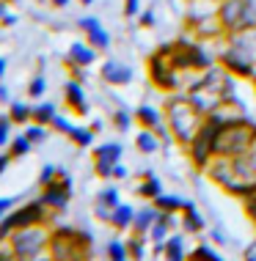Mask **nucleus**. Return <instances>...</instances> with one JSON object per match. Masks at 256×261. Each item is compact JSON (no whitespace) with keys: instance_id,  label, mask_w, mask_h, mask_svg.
<instances>
[{"instance_id":"f257e3e1","label":"nucleus","mask_w":256,"mask_h":261,"mask_svg":"<svg viewBox=\"0 0 256 261\" xmlns=\"http://www.w3.org/2000/svg\"><path fill=\"white\" fill-rule=\"evenodd\" d=\"M234 80H237V77L229 74L220 63H218V66L212 63L210 69H204V72L190 83L184 94L190 96V102H193L196 108H201L204 113H210L218 102L234 96Z\"/></svg>"},{"instance_id":"f03ea898","label":"nucleus","mask_w":256,"mask_h":261,"mask_svg":"<svg viewBox=\"0 0 256 261\" xmlns=\"http://www.w3.org/2000/svg\"><path fill=\"white\" fill-rule=\"evenodd\" d=\"M218 63L240 80H251L256 72V28L229 33L226 47L218 55Z\"/></svg>"},{"instance_id":"7ed1b4c3","label":"nucleus","mask_w":256,"mask_h":261,"mask_svg":"<svg viewBox=\"0 0 256 261\" xmlns=\"http://www.w3.org/2000/svg\"><path fill=\"white\" fill-rule=\"evenodd\" d=\"M166 118H168V129L174 135V140L184 149L196 138V132L201 129V124L207 121V113L201 108H196L188 94L176 91V94L166 96Z\"/></svg>"},{"instance_id":"20e7f679","label":"nucleus","mask_w":256,"mask_h":261,"mask_svg":"<svg viewBox=\"0 0 256 261\" xmlns=\"http://www.w3.org/2000/svg\"><path fill=\"white\" fill-rule=\"evenodd\" d=\"M256 143V121L248 116L220 124L215 132V157H240Z\"/></svg>"},{"instance_id":"39448f33","label":"nucleus","mask_w":256,"mask_h":261,"mask_svg":"<svg viewBox=\"0 0 256 261\" xmlns=\"http://www.w3.org/2000/svg\"><path fill=\"white\" fill-rule=\"evenodd\" d=\"M50 258L53 261H88L91 258V237L80 228L58 225L50 231Z\"/></svg>"},{"instance_id":"423d86ee","label":"nucleus","mask_w":256,"mask_h":261,"mask_svg":"<svg viewBox=\"0 0 256 261\" xmlns=\"http://www.w3.org/2000/svg\"><path fill=\"white\" fill-rule=\"evenodd\" d=\"M160 50L168 55V61L174 63V69H176V72H182V74L204 72V69L212 66V55L204 50L198 41H193V39H184V36L174 39V41H168V44H162Z\"/></svg>"},{"instance_id":"0eeeda50","label":"nucleus","mask_w":256,"mask_h":261,"mask_svg":"<svg viewBox=\"0 0 256 261\" xmlns=\"http://www.w3.org/2000/svg\"><path fill=\"white\" fill-rule=\"evenodd\" d=\"M53 223V215L47 212V206L39 198L31 203H22L19 209H11L6 217H0V242L9 239L14 231L19 228H31V225H50Z\"/></svg>"},{"instance_id":"6e6552de","label":"nucleus","mask_w":256,"mask_h":261,"mask_svg":"<svg viewBox=\"0 0 256 261\" xmlns=\"http://www.w3.org/2000/svg\"><path fill=\"white\" fill-rule=\"evenodd\" d=\"M215 17L226 36L256 28V0H220Z\"/></svg>"},{"instance_id":"1a4fd4ad","label":"nucleus","mask_w":256,"mask_h":261,"mask_svg":"<svg viewBox=\"0 0 256 261\" xmlns=\"http://www.w3.org/2000/svg\"><path fill=\"white\" fill-rule=\"evenodd\" d=\"M50 245V228L47 225H31V228H19L9 237V248L17 261H33L47 250Z\"/></svg>"},{"instance_id":"9d476101","label":"nucleus","mask_w":256,"mask_h":261,"mask_svg":"<svg viewBox=\"0 0 256 261\" xmlns=\"http://www.w3.org/2000/svg\"><path fill=\"white\" fill-rule=\"evenodd\" d=\"M146 72H149L152 86L157 91H162V94H176V91H182V72H176L174 63L168 61V55L162 53L160 47L149 55Z\"/></svg>"},{"instance_id":"9b49d317","label":"nucleus","mask_w":256,"mask_h":261,"mask_svg":"<svg viewBox=\"0 0 256 261\" xmlns=\"http://www.w3.org/2000/svg\"><path fill=\"white\" fill-rule=\"evenodd\" d=\"M215 132H218V124H212L207 118V121L201 124V129L196 132V138L184 146L190 162H193L201 173H204V168L212 162V157H215Z\"/></svg>"},{"instance_id":"f8f14e48","label":"nucleus","mask_w":256,"mask_h":261,"mask_svg":"<svg viewBox=\"0 0 256 261\" xmlns=\"http://www.w3.org/2000/svg\"><path fill=\"white\" fill-rule=\"evenodd\" d=\"M69 198H72V176L63 171V168H58L55 179L50 181L47 187H41L39 201L44 203L47 209H53V212H63L66 203H69Z\"/></svg>"},{"instance_id":"ddd939ff","label":"nucleus","mask_w":256,"mask_h":261,"mask_svg":"<svg viewBox=\"0 0 256 261\" xmlns=\"http://www.w3.org/2000/svg\"><path fill=\"white\" fill-rule=\"evenodd\" d=\"M132 116H135V121L141 124V129H152V132H157L160 140H162L166 146L171 143V140H174V135H171V129L166 126V121H162V116H160V113L152 108V105H141V108L135 110Z\"/></svg>"},{"instance_id":"4468645a","label":"nucleus","mask_w":256,"mask_h":261,"mask_svg":"<svg viewBox=\"0 0 256 261\" xmlns=\"http://www.w3.org/2000/svg\"><path fill=\"white\" fill-rule=\"evenodd\" d=\"M122 143H102V146H97L94 149V171L97 176H102V179H110V173H113V165H116L119 160H122Z\"/></svg>"},{"instance_id":"2eb2a0df","label":"nucleus","mask_w":256,"mask_h":261,"mask_svg":"<svg viewBox=\"0 0 256 261\" xmlns=\"http://www.w3.org/2000/svg\"><path fill=\"white\" fill-rule=\"evenodd\" d=\"M77 28H80V31L85 33V39H88V44L94 47V50L99 53V50H108L110 47V33L105 31L102 28V22H99L97 17H80L77 19Z\"/></svg>"},{"instance_id":"dca6fc26","label":"nucleus","mask_w":256,"mask_h":261,"mask_svg":"<svg viewBox=\"0 0 256 261\" xmlns=\"http://www.w3.org/2000/svg\"><path fill=\"white\" fill-rule=\"evenodd\" d=\"M99 77H102V83H108V86L122 88V86H130L132 83V69L122 61H105L102 69H99Z\"/></svg>"},{"instance_id":"f3484780","label":"nucleus","mask_w":256,"mask_h":261,"mask_svg":"<svg viewBox=\"0 0 256 261\" xmlns=\"http://www.w3.org/2000/svg\"><path fill=\"white\" fill-rule=\"evenodd\" d=\"M245 116V108L240 105L234 96H229V99H223V102H218L215 108H212L210 113H207V118L212 124H229V121H237V118H243Z\"/></svg>"},{"instance_id":"a211bd4d","label":"nucleus","mask_w":256,"mask_h":261,"mask_svg":"<svg viewBox=\"0 0 256 261\" xmlns=\"http://www.w3.org/2000/svg\"><path fill=\"white\" fill-rule=\"evenodd\" d=\"M63 102L66 108L77 113V116H85L88 113V102H85V91H83V83L80 80H69L63 86Z\"/></svg>"},{"instance_id":"6ab92c4d","label":"nucleus","mask_w":256,"mask_h":261,"mask_svg":"<svg viewBox=\"0 0 256 261\" xmlns=\"http://www.w3.org/2000/svg\"><path fill=\"white\" fill-rule=\"evenodd\" d=\"M97 61V50L88 44V41H75L66 53V66H83L88 69L91 63Z\"/></svg>"},{"instance_id":"aec40b11","label":"nucleus","mask_w":256,"mask_h":261,"mask_svg":"<svg viewBox=\"0 0 256 261\" xmlns=\"http://www.w3.org/2000/svg\"><path fill=\"white\" fill-rule=\"evenodd\" d=\"M157 215H160V209L154 206V203H149V206H144V209H135L132 231H135V234L149 237V228H152V223H154V220H157Z\"/></svg>"},{"instance_id":"412c9836","label":"nucleus","mask_w":256,"mask_h":261,"mask_svg":"<svg viewBox=\"0 0 256 261\" xmlns=\"http://www.w3.org/2000/svg\"><path fill=\"white\" fill-rule=\"evenodd\" d=\"M204 217L196 212V203L193 201H184V206H182V228L188 231V234H201L204 231Z\"/></svg>"},{"instance_id":"4be33fe9","label":"nucleus","mask_w":256,"mask_h":261,"mask_svg":"<svg viewBox=\"0 0 256 261\" xmlns=\"http://www.w3.org/2000/svg\"><path fill=\"white\" fill-rule=\"evenodd\" d=\"M171 228H174V215H171V212H160L157 220L152 223V228H149V239H152L154 245L166 242Z\"/></svg>"},{"instance_id":"5701e85b","label":"nucleus","mask_w":256,"mask_h":261,"mask_svg":"<svg viewBox=\"0 0 256 261\" xmlns=\"http://www.w3.org/2000/svg\"><path fill=\"white\" fill-rule=\"evenodd\" d=\"M132 220H135V206L132 203H119V206L113 209V215H110V225L116 231L132 228Z\"/></svg>"},{"instance_id":"b1692460","label":"nucleus","mask_w":256,"mask_h":261,"mask_svg":"<svg viewBox=\"0 0 256 261\" xmlns=\"http://www.w3.org/2000/svg\"><path fill=\"white\" fill-rule=\"evenodd\" d=\"M162 258L166 261H188V250H184V239L179 234L168 237L162 242Z\"/></svg>"},{"instance_id":"393cba45","label":"nucleus","mask_w":256,"mask_h":261,"mask_svg":"<svg viewBox=\"0 0 256 261\" xmlns=\"http://www.w3.org/2000/svg\"><path fill=\"white\" fill-rule=\"evenodd\" d=\"M135 146H138V151H144V154H154L162 146V140L157 132H152V129H141L138 132V138H135Z\"/></svg>"},{"instance_id":"a878e982","label":"nucleus","mask_w":256,"mask_h":261,"mask_svg":"<svg viewBox=\"0 0 256 261\" xmlns=\"http://www.w3.org/2000/svg\"><path fill=\"white\" fill-rule=\"evenodd\" d=\"M160 193H162V181L157 179V176H152V173H144V185L138 187V195H141V198L154 201Z\"/></svg>"},{"instance_id":"bb28decb","label":"nucleus","mask_w":256,"mask_h":261,"mask_svg":"<svg viewBox=\"0 0 256 261\" xmlns=\"http://www.w3.org/2000/svg\"><path fill=\"white\" fill-rule=\"evenodd\" d=\"M152 203H154L160 212H171V215H176V212H182L184 198H179V195H166V193H160Z\"/></svg>"},{"instance_id":"cd10ccee","label":"nucleus","mask_w":256,"mask_h":261,"mask_svg":"<svg viewBox=\"0 0 256 261\" xmlns=\"http://www.w3.org/2000/svg\"><path fill=\"white\" fill-rule=\"evenodd\" d=\"M127 256H130V261H141V258H144L146 256V237L144 234H135V231H132V237L130 239H127Z\"/></svg>"},{"instance_id":"c85d7f7f","label":"nucleus","mask_w":256,"mask_h":261,"mask_svg":"<svg viewBox=\"0 0 256 261\" xmlns=\"http://www.w3.org/2000/svg\"><path fill=\"white\" fill-rule=\"evenodd\" d=\"M9 116H11L14 124H28V121H33V108L25 105V102H11L9 105Z\"/></svg>"},{"instance_id":"c756f323","label":"nucleus","mask_w":256,"mask_h":261,"mask_svg":"<svg viewBox=\"0 0 256 261\" xmlns=\"http://www.w3.org/2000/svg\"><path fill=\"white\" fill-rule=\"evenodd\" d=\"M55 116H58V110H55L53 102H41V105H36V108H33V121H36V124L50 126Z\"/></svg>"},{"instance_id":"7c9ffc66","label":"nucleus","mask_w":256,"mask_h":261,"mask_svg":"<svg viewBox=\"0 0 256 261\" xmlns=\"http://www.w3.org/2000/svg\"><path fill=\"white\" fill-rule=\"evenodd\" d=\"M94 135H97V132L91 129V126H75V129L69 132L72 143H75V146H80V149H88V146L94 143Z\"/></svg>"},{"instance_id":"2f4dec72","label":"nucleus","mask_w":256,"mask_h":261,"mask_svg":"<svg viewBox=\"0 0 256 261\" xmlns=\"http://www.w3.org/2000/svg\"><path fill=\"white\" fill-rule=\"evenodd\" d=\"M31 146H33V143L25 138V132H22V135H14L11 143H9V154H11L14 160H19V157H25V154L31 151Z\"/></svg>"},{"instance_id":"473e14b6","label":"nucleus","mask_w":256,"mask_h":261,"mask_svg":"<svg viewBox=\"0 0 256 261\" xmlns=\"http://www.w3.org/2000/svg\"><path fill=\"white\" fill-rule=\"evenodd\" d=\"M97 203H102V206H108V209H116L119 203H122V195H119L116 187H105L102 193L97 195Z\"/></svg>"},{"instance_id":"72a5a7b5","label":"nucleus","mask_w":256,"mask_h":261,"mask_svg":"<svg viewBox=\"0 0 256 261\" xmlns=\"http://www.w3.org/2000/svg\"><path fill=\"white\" fill-rule=\"evenodd\" d=\"M188 261H220V256L210 245H198V248H193V253H188Z\"/></svg>"},{"instance_id":"f704fd0d","label":"nucleus","mask_w":256,"mask_h":261,"mask_svg":"<svg viewBox=\"0 0 256 261\" xmlns=\"http://www.w3.org/2000/svg\"><path fill=\"white\" fill-rule=\"evenodd\" d=\"M44 91H47L44 74H36L31 80V86H28V96H31V99H41V96H44Z\"/></svg>"},{"instance_id":"c9c22d12","label":"nucleus","mask_w":256,"mask_h":261,"mask_svg":"<svg viewBox=\"0 0 256 261\" xmlns=\"http://www.w3.org/2000/svg\"><path fill=\"white\" fill-rule=\"evenodd\" d=\"M25 138L31 140V143H44V140H47V126L33 121V124L25 129Z\"/></svg>"},{"instance_id":"e433bc0d","label":"nucleus","mask_w":256,"mask_h":261,"mask_svg":"<svg viewBox=\"0 0 256 261\" xmlns=\"http://www.w3.org/2000/svg\"><path fill=\"white\" fill-rule=\"evenodd\" d=\"M108 256H110V261L130 258V256H127V245L122 242V239H113V242H108Z\"/></svg>"},{"instance_id":"4c0bfd02","label":"nucleus","mask_w":256,"mask_h":261,"mask_svg":"<svg viewBox=\"0 0 256 261\" xmlns=\"http://www.w3.org/2000/svg\"><path fill=\"white\" fill-rule=\"evenodd\" d=\"M11 116H0V149L11 143Z\"/></svg>"},{"instance_id":"58836bf2","label":"nucleus","mask_w":256,"mask_h":261,"mask_svg":"<svg viewBox=\"0 0 256 261\" xmlns=\"http://www.w3.org/2000/svg\"><path fill=\"white\" fill-rule=\"evenodd\" d=\"M135 121V116H130L127 110H116L113 113V124H116V129L119 132H124V129H130V124Z\"/></svg>"},{"instance_id":"ea45409f","label":"nucleus","mask_w":256,"mask_h":261,"mask_svg":"<svg viewBox=\"0 0 256 261\" xmlns=\"http://www.w3.org/2000/svg\"><path fill=\"white\" fill-rule=\"evenodd\" d=\"M55 173H58V168H55V165H44V168H41V176H39V185L47 187L50 181L55 179Z\"/></svg>"},{"instance_id":"a19ab883","label":"nucleus","mask_w":256,"mask_h":261,"mask_svg":"<svg viewBox=\"0 0 256 261\" xmlns=\"http://www.w3.org/2000/svg\"><path fill=\"white\" fill-rule=\"evenodd\" d=\"M50 126H53V129H58V132H63V135H69V132L75 129V126L69 124L63 116H55V118H53V124H50Z\"/></svg>"},{"instance_id":"79ce46f5","label":"nucleus","mask_w":256,"mask_h":261,"mask_svg":"<svg viewBox=\"0 0 256 261\" xmlns=\"http://www.w3.org/2000/svg\"><path fill=\"white\" fill-rule=\"evenodd\" d=\"M141 14V0H124V17L132 19Z\"/></svg>"},{"instance_id":"37998d69","label":"nucleus","mask_w":256,"mask_h":261,"mask_svg":"<svg viewBox=\"0 0 256 261\" xmlns=\"http://www.w3.org/2000/svg\"><path fill=\"white\" fill-rule=\"evenodd\" d=\"M138 25H141V28H154V11H152V9L141 11V14H138Z\"/></svg>"},{"instance_id":"c03bdc74","label":"nucleus","mask_w":256,"mask_h":261,"mask_svg":"<svg viewBox=\"0 0 256 261\" xmlns=\"http://www.w3.org/2000/svg\"><path fill=\"white\" fill-rule=\"evenodd\" d=\"M14 203H17V198H14V195H3V198H0V217L9 215V212L14 209Z\"/></svg>"},{"instance_id":"a18cd8bd","label":"nucleus","mask_w":256,"mask_h":261,"mask_svg":"<svg viewBox=\"0 0 256 261\" xmlns=\"http://www.w3.org/2000/svg\"><path fill=\"white\" fill-rule=\"evenodd\" d=\"M0 102H3V105H11L14 102L11 94H9V88H6V83H0Z\"/></svg>"},{"instance_id":"49530a36","label":"nucleus","mask_w":256,"mask_h":261,"mask_svg":"<svg viewBox=\"0 0 256 261\" xmlns=\"http://www.w3.org/2000/svg\"><path fill=\"white\" fill-rule=\"evenodd\" d=\"M124 176H127V168H124V165H119V162H116V165H113V173H110V179H124Z\"/></svg>"},{"instance_id":"de8ad7c7","label":"nucleus","mask_w":256,"mask_h":261,"mask_svg":"<svg viewBox=\"0 0 256 261\" xmlns=\"http://www.w3.org/2000/svg\"><path fill=\"white\" fill-rule=\"evenodd\" d=\"M11 160H14V157H11L9 151H6V154H0V173H6V168L11 165Z\"/></svg>"},{"instance_id":"09e8293b","label":"nucleus","mask_w":256,"mask_h":261,"mask_svg":"<svg viewBox=\"0 0 256 261\" xmlns=\"http://www.w3.org/2000/svg\"><path fill=\"white\" fill-rule=\"evenodd\" d=\"M0 25H6V28H9V25H17V17H14V14H6V17L0 19Z\"/></svg>"},{"instance_id":"8fccbe9b","label":"nucleus","mask_w":256,"mask_h":261,"mask_svg":"<svg viewBox=\"0 0 256 261\" xmlns=\"http://www.w3.org/2000/svg\"><path fill=\"white\" fill-rule=\"evenodd\" d=\"M50 3H53V6H55V9H66V6H69V3H72V0H50Z\"/></svg>"},{"instance_id":"3c124183","label":"nucleus","mask_w":256,"mask_h":261,"mask_svg":"<svg viewBox=\"0 0 256 261\" xmlns=\"http://www.w3.org/2000/svg\"><path fill=\"white\" fill-rule=\"evenodd\" d=\"M212 239H215L218 245H223V242H226V239H223V234H220V231H212Z\"/></svg>"},{"instance_id":"603ef678","label":"nucleus","mask_w":256,"mask_h":261,"mask_svg":"<svg viewBox=\"0 0 256 261\" xmlns=\"http://www.w3.org/2000/svg\"><path fill=\"white\" fill-rule=\"evenodd\" d=\"M6 66H9V63H6V58H0V80L6 77Z\"/></svg>"},{"instance_id":"864d4df0","label":"nucleus","mask_w":256,"mask_h":261,"mask_svg":"<svg viewBox=\"0 0 256 261\" xmlns=\"http://www.w3.org/2000/svg\"><path fill=\"white\" fill-rule=\"evenodd\" d=\"M245 261H256V253H253V248H251V250L245 253Z\"/></svg>"},{"instance_id":"5fc2aeb1","label":"nucleus","mask_w":256,"mask_h":261,"mask_svg":"<svg viewBox=\"0 0 256 261\" xmlns=\"http://www.w3.org/2000/svg\"><path fill=\"white\" fill-rule=\"evenodd\" d=\"M91 3H94V0H80V6H91Z\"/></svg>"},{"instance_id":"6e6d98bb","label":"nucleus","mask_w":256,"mask_h":261,"mask_svg":"<svg viewBox=\"0 0 256 261\" xmlns=\"http://www.w3.org/2000/svg\"><path fill=\"white\" fill-rule=\"evenodd\" d=\"M251 80H253V88H256V72H253V77H251Z\"/></svg>"},{"instance_id":"4d7b16f0","label":"nucleus","mask_w":256,"mask_h":261,"mask_svg":"<svg viewBox=\"0 0 256 261\" xmlns=\"http://www.w3.org/2000/svg\"><path fill=\"white\" fill-rule=\"evenodd\" d=\"M207 3H220V0H207Z\"/></svg>"},{"instance_id":"13d9d810","label":"nucleus","mask_w":256,"mask_h":261,"mask_svg":"<svg viewBox=\"0 0 256 261\" xmlns=\"http://www.w3.org/2000/svg\"><path fill=\"white\" fill-rule=\"evenodd\" d=\"M33 261H44V258H33ZM50 261H53V258H50Z\"/></svg>"},{"instance_id":"bf43d9fd","label":"nucleus","mask_w":256,"mask_h":261,"mask_svg":"<svg viewBox=\"0 0 256 261\" xmlns=\"http://www.w3.org/2000/svg\"><path fill=\"white\" fill-rule=\"evenodd\" d=\"M119 261H130V258H119Z\"/></svg>"},{"instance_id":"052dcab7","label":"nucleus","mask_w":256,"mask_h":261,"mask_svg":"<svg viewBox=\"0 0 256 261\" xmlns=\"http://www.w3.org/2000/svg\"><path fill=\"white\" fill-rule=\"evenodd\" d=\"M6 3H14V0H6Z\"/></svg>"}]
</instances>
